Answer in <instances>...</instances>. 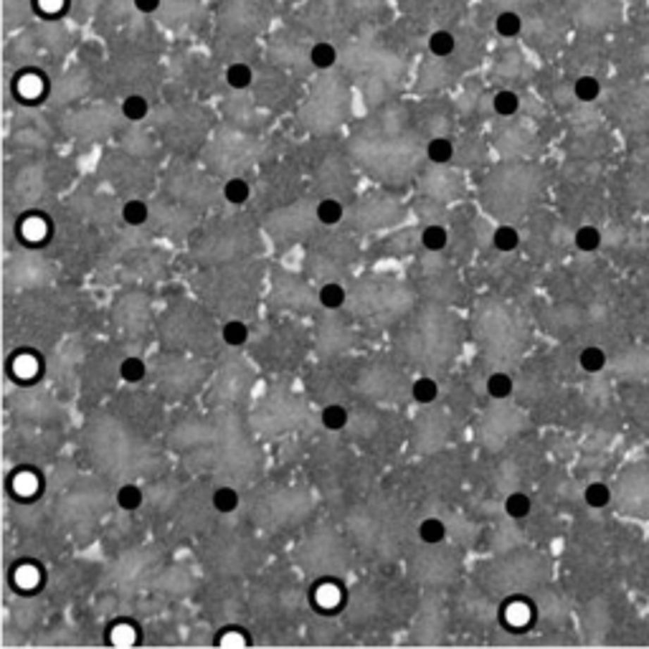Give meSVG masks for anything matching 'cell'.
<instances>
[{
	"mask_svg": "<svg viewBox=\"0 0 649 649\" xmlns=\"http://www.w3.org/2000/svg\"><path fill=\"white\" fill-rule=\"evenodd\" d=\"M49 76H46V71L36 69V66H25V69H20L18 74L13 76V94L25 107L41 104L49 97Z\"/></svg>",
	"mask_w": 649,
	"mask_h": 649,
	"instance_id": "cell-1",
	"label": "cell"
},
{
	"mask_svg": "<svg viewBox=\"0 0 649 649\" xmlns=\"http://www.w3.org/2000/svg\"><path fill=\"white\" fill-rule=\"evenodd\" d=\"M46 583V568L44 563L33 561V558H23L11 568V586L16 593L31 596V593L41 591Z\"/></svg>",
	"mask_w": 649,
	"mask_h": 649,
	"instance_id": "cell-2",
	"label": "cell"
},
{
	"mask_svg": "<svg viewBox=\"0 0 649 649\" xmlns=\"http://www.w3.org/2000/svg\"><path fill=\"white\" fill-rule=\"evenodd\" d=\"M345 604H347V588L342 586L340 581L325 579L320 583H315V588H312V606H315V612L333 617V614L342 612Z\"/></svg>",
	"mask_w": 649,
	"mask_h": 649,
	"instance_id": "cell-3",
	"label": "cell"
},
{
	"mask_svg": "<svg viewBox=\"0 0 649 649\" xmlns=\"http://www.w3.org/2000/svg\"><path fill=\"white\" fill-rule=\"evenodd\" d=\"M51 231V221L44 214H25L18 218V239L25 241V246H41Z\"/></svg>",
	"mask_w": 649,
	"mask_h": 649,
	"instance_id": "cell-4",
	"label": "cell"
},
{
	"mask_svg": "<svg viewBox=\"0 0 649 649\" xmlns=\"http://www.w3.org/2000/svg\"><path fill=\"white\" fill-rule=\"evenodd\" d=\"M533 619V604L525 599H510L502 604V622L512 631H525V626Z\"/></svg>",
	"mask_w": 649,
	"mask_h": 649,
	"instance_id": "cell-5",
	"label": "cell"
},
{
	"mask_svg": "<svg viewBox=\"0 0 649 649\" xmlns=\"http://www.w3.org/2000/svg\"><path fill=\"white\" fill-rule=\"evenodd\" d=\"M13 490L18 497H31V495H38V490H44V479L38 477V472H33L31 466H20L13 477Z\"/></svg>",
	"mask_w": 649,
	"mask_h": 649,
	"instance_id": "cell-6",
	"label": "cell"
},
{
	"mask_svg": "<svg viewBox=\"0 0 649 649\" xmlns=\"http://www.w3.org/2000/svg\"><path fill=\"white\" fill-rule=\"evenodd\" d=\"M223 79H226V84L231 89L244 92V89H249L254 84V71L246 61H231L226 66V71H223Z\"/></svg>",
	"mask_w": 649,
	"mask_h": 649,
	"instance_id": "cell-7",
	"label": "cell"
},
{
	"mask_svg": "<svg viewBox=\"0 0 649 649\" xmlns=\"http://www.w3.org/2000/svg\"><path fill=\"white\" fill-rule=\"evenodd\" d=\"M71 8V0H31V11L36 13L38 18L49 20H61Z\"/></svg>",
	"mask_w": 649,
	"mask_h": 649,
	"instance_id": "cell-8",
	"label": "cell"
},
{
	"mask_svg": "<svg viewBox=\"0 0 649 649\" xmlns=\"http://www.w3.org/2000/svg\"><path fill=\"white\" fill-rule=\"evenodd\" d=\"M307 61L320 71L333 69L335 61H338V51H335V46L330 44V41H317V44H312V49H309Z\"/></svg>",
	"mask_w": 649,
	"mask_h": 649,
	"instance_id": "cell-9",
	"label": "cell"
},
{
	"mask_svg": "<svg viewBox=\"0 0 649 649\" xmlns=\"http://www.w3.org/2000/svg\"><path fill=\"white\" fill-rule=\"evenodd\" d=\"M13 371H16V376L20 378H36L38 373L44 371V358H38L36 353H31V350H25V353H18L16 355V360H13Z\"/></svg>",
	"mask_w": 649,
	"mask_h": 649,
	"instance_id": "cell-10",
	"label": "cell"
},
{
	"mask_svg": "<svg viewBox=\"0 0 649 649\" xmlns=\"http://www.w3.org/2000/svg\"><path fill=\"white\" fill-rule=\"evenodd\" d=\"M429 51H431V56H436V58H449L454 51H457V38H454V33L447 31V28L434 31L429 36Z\"/></svg>",
	"mask_w": 649,
	"mask_h": 649,
	"instance_id": "cell-11",
	"label": "cell"
},
{
	"mask_svg": "<svg viewBox=\"0 0 649 649\" xmlns=\"http://www.w3.org/2000/svg\"><path fill=\"white\" fill-rule=\"evenodd\" d=\"M150 112V101L142 94H127L122 99V117L127 122H142Z\"/></svg>",
	"mask_w": 649,
	"mask_h": 649,
	"instance_id": "cell-12",
	"label": "cell"
},
{
	"mask_svg": "<svg viewBox=\"0 0 649 649\" xmlns=\"http://www.w3.org/2000/svg\"><path fill=\"white\" fill-rule=\"evenodd\" d=\"M426 158L434 165H447L454 160V142L449 137H434L426 145Z\"/></svg>",
	"mask_w": 649,
	"mask_h": 649,
	"instance_id": "cell-13",
	"label": "cell"
},
{
	"mask_svg": "<svg viewBox=\"0 0 649 649\" xmlns=\"http://www.w3.org/2000/svg\"><path fill=\"white\" fill-rule=\"evenodd\" d=\"M411 396H414L416 404H424V406L434 404L436 398H439V383H436L434 378H429V376L416 378L414 385H411Z\"/></svg>",
	"mask_w": 649,
	"mask_h": 649,
	"instance_id": "cell-14",
	"label": "cell"
},
{
	"mask_svg": "<svg viewBox=\"0 0 649 649\" xmlns=\"http://www.w3.org/2000/svg\"><path fill=\"white\" fill-rule=\"evenodd\" d=\"M492 246L502 254L515 252L517 246H520V233H517L515 226H507V223H505V226H497L495 233H492Z\"/></svg>",
	"mask_w": 649,
	"mask_h": 649,
	"instance_id": "cell-15",
	"label": "cell"
},
{
	"mask_svg": "<svg viewBox=\"0 0 649 649\" xmlns=\"http://www.w3.org/2000/svg\"><path fill=\"white\" fill-rule=\"evenodd\" d=\"M495 31H497L502 38L520 36V33H523V18H520L515 11L497 13V18H495Z\"/></svg>",
	"mask_w": 649,
	"mask_h": 649,
	"instance_id": "cell-16",
	"label": "cell"
},
{
	"mask_svg": "<svg viewBox=\"0 0 649 649\" xmlns=\"http://www.w3.org/2000/svg\"><path fill=\"white\" fill-rule=\"evenodd\" d=\"M211 502H214L216 512H221V515H231V512H236V507H239L241 497L233 487H218V490L214 492Z\"/></svg>",
	"mask_w": 649,
	"mask_h": 649,
	"instance_id": "cell-17",
	"label": "cell"
},
{
	"mask_svg": "<svg viewBox=\"0 0 649 649\" xmlns=\"http://www.w3.org/2000/svg\"><path fill=\"white\" fill-rule=\"evenodd\" d=\"M147 376V366L145 360L137 358V355H127V358H122L120 363V378L125 381V383H140V381Z\"/></svg>",
	"mask_w": 649,
	"mask_h": 649,
	"instance_id": "cell-18",
	"label": "cell"
},
{
	"mask_svg": "<svg viewBox=\"0 0 649 649\" xmlns=\"http://www.w3.org/2000/svg\"><path fill=\"white\" fill-rule=\"evenodd\" d=\"M579 366L586 373H601L606 366V353L599 345H586L579 353Z\"/></svg>",
	"mask_w": 649,
	"mask_h": 649,
	"instance_id": "cell-19",
	"label": "cell"
},
{
	"mask_svg": "<svg viewBox=\"0 0 649 649\" xmlns=\"http://www.w3.org/2000/svg\"><path fill=\"white\" fill-rule=\"evenodd\" d=\"M505 512L512 517V520H523L533 512V500L525 495V492H512L505 497Z\"/></svg>",
	"mask_w": 649,
	"mask_h": 649,
	"instance_id": "cell-20",
	"label": "cell"
},
{
	"mask_svg": "<svg viewBox=\"0 0 649 649\" xmlns=\"http://www.w3.org/2000/svg\"><path fill=\"white\" fill-rule=\"evenodd\" d=\"M419 538H421L426 545H439L444 538H447V525L441 523L439 517H426L419 525Z\"/></svg>",
	"mask_w": 649,
	"mask_h": 649,
	"instance_id": "cell-21",
	"label": "cell"
},
{
	"mask_svg": "<svg viewBox=\"0 0 649 649\" xmlns=\"http://www.w3.org/2000/svg\"><path fill=\"white\" fill-rule=\"evenodd\" d=\"M574 244H576V249H579V252H583V254L599 252L601 231L596 226H581L579 231L574 233Z\"/></svg>",
	"mask_w": 649,
	"mask_h": 649,
	"instance_id": "cell-22",
	"label": "cell"
},
{
	"mask_svg": "<svg viewBox=\"0 0 649 649\" xmlns=\"http://www.w3.org/2000/svg\"><path fill=\"white\" fill-rule=\"evenodd\" d=\"M249 196H252V185L246 183L244 178H231V180H226V185H223V198H226L231 206H244V203L249 201Z\"/></svg>",
	"mask_w": 649,
	"mask_h": 649,
	"instance_id": "cell-23",
	"label": "cell"
},
{
	"mask_svg": "<svg viewBox=\"0 0 649 649\" xmlns=\"http://www.w3.org/2000/svg\"><path fill=\"white\" fill-rule=\"evenodd\" d=\"M492 109L500 114V117H512V114L520 112V97L510 89H502L497 94L492 97Z\"/></svg>",
	"mask_w": 649,
	"mask_h": 649,
	"instance_id": "cell-24",
	"label": "cell"
},
{
	"mask_svg": "<svg viewBox=\"0 0 649 649\" xmlns=\"http://www.w3.org/2000/svg\"><path fill=\"white\" fill-rule=\"evenodd\" d=\"M342 216H345V209H342L340 201H335V198H322V201L317 203V218H320V223H325V226L340 223Z\"/></svg>",
	"mask_w": 649,
	"mask_h": 649,
	"instance_id": "cell-25",
	"label": "cell"
},
{
	"mask_svg": "<svg viewBox=\"0 0 649 649\" xmlns=\"http://www.w3.org/2000/svg\"><path fill=\"white\" fill-rule=\"evenodd\" d=\"M147 216H150V209H147L145 201H140V198H132V201H127L125 206H122V221H125L127 226H142L147 221Z\"/></svg>",
	"mask_w": 649,
	"mask_h": 649,
	"instance_id": "cell-26",
	"label": "cell"
},
{
	"mask_svg": "<svg viewBox=\"0 0 649 649\" xmlns=\"http://www.w3.org/2000/svg\"><path fill=\"white\" fill-rule=\"evenodd\" d=\"M515 391V383L507 373H492L487 378V393H490L495 401H502V398H510Z\"/></svg>",
	"mask_w": 649,
	"mask_h": 649,
	"instance_id": "cell-27",
	"label": "cell"
},
{
	"mask_svg": "<svg viewBox=\"0 0 649 649\" xmlns=\"http://www.w3.org/2000/svg\"><path fill=\"white\" fill-rule=\"evenodd\" d=\"M221 338L228 347H241L249 340V328H246L241 320H228L223 328H221Z\"/></svg>",
	"mask_w": 649,
	"mask_h": 649,
	"instance_id": "cell-28",
	"label": "cell"
},
{
	"mask_svg": "<svg viewBox=\"0 0 649 649\" xmlns=\"http://www.w3.org/2000/svg\"><path fill=\"white\" fill-rule=\"evenodd\" d=\"M447 241H449L447 228L439 226V223H431V226H426L421 231V244L426 252H441V249H447Z\"/></svg>",
	"mask_w": 649,
	"mask_h": 649,
	"instance_id": "cell-29",
	"label": "cell"
},
{
	"mask_svg": "<svg viewBox=\"0 0 649 649\" xmlns=\"http://www.w3.org/2000/svg\"><path fill=\"white\" fill-rule=\"evenodd\" d=\"M320 419H322V426H325V429L340 431V429H345V424H347V409L340 404H330L322 409Z\"/></svg>",
	"mask_w": 649,
	"mask_h": 649,
	"instance_id": "cell-30",
	"label": "cell"
},
{
	"mask_svg": "<svg viewBox=\"0 0 649 649\" xmlns=\"http://www.w3.org/2000/svg\"><path fill=\"white\" fill-rule=\"evenodd\" d=\"M574 94L581 101H593L601 94V82L596 76H579L574 82Z\"/></svg>",
	"mask_w": 649,
	"mask_h": 649,
	"instance_id": "cell-31",
	"label": "cell"
},
{
	"mask_svg": "<svg viewBox=\"0 0 649 649\" xmlns=\"http://www.w3.org/2000/svg\"><path fill=\"white\" fill-rule=\"evenodd\" d=\"M583 500H586L588 507H606V505L612 502V490H609V485H604V482H591V485L583 490Z\"/></svg>",
	"mask_w": 649,
	"mask_h": 649,
	"instance_id": "cell-32",
	"label": "cell"
},
{
	"mask_svg": "<svg viewBox=\"0 0 649 649\" xmlns=\"http://www.w3.org/2000/svg\"><path fill=\"white\" fill-rule=\"evenodd\" d=\"M342 302H345V287L342 284L330 282L320 290V304L325 309H340Z\"/></svg>",
	"mask_w": 649,
	"mask_h": 649,
	"instance_id": "cell-33",
	"label": "cell"
},
{
	"mask_svg": "<svg viewBox=\"0 0 649 649\" xmlns=\"http://www.w3.org/2000/svg\"><path fill=\"white\" fill-rule=\"evenodd\" d=\"M117 505H120L122 510L127 512H135L142 505V490H140L137 485H125L120 487V492H117Z\"/></svg>",
	"mask_w": 649,
	"mask_h": 649,
	"instance_id": "cell-34",
	"label": "cell"
},
{
	"mask_svg": "<svg viewBox=\"0 0 649 649\" xmlns=\"http://www.w3.org/2000/svg\"><path fill=\"white\" fill-rule=\"evenodd\" d=\"M216 644H223V647H244V644H252V639L246 637V631L241 626H226L221 631Z\"/></svg>",
	"mask_w": 649,
	"mask_h": 649,
	"instance_id": "cell-35",
	"label": "cell"
},
{
	"mask_svg": "<svg viewBox=\"0 0 649 649\" xmlns=\"http://www.w3.org/2000/svg\"><path fill=\"white\" fill-rule=\"evenodd\" d=\"M135 626L127 624V622H117V624L109 626V644H114V647H127V644H137L140 639L137 637H127V631H132Z\"/></svg>",
	"mask_w": 649,
	"mask_h": 649,
	"instance_id": "cell-36",
	"label": "cell"
},
{
	"mask_svg": "<svg viewBox=\"0 0 649 649\" xmlns=\"http://www.w3.org/2000/svg\"><path fill=\"white\" fill-rule=\"evenodd\" d=\"M163 3H165V0H132L135 11L142 13V16H152V13H160Z\"/></svg>",
	"mask_w": 649,
	"mask_h": 649,
	"instance_id": "cell-37",
	"label": "cell"
}]
</instances>
